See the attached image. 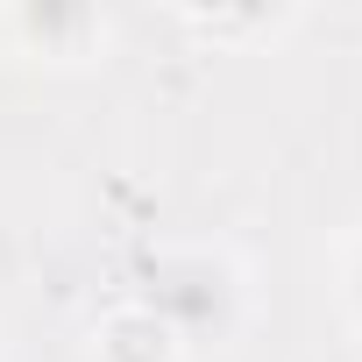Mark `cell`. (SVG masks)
<instances>
[{"instance_id":"4","label":"cell","mask_w":362,"mask_h":362,"mask_svg":"<svg viewBox=\"0 0 362 362\" xmlns=\"http://www.w3.org/2000/svg\"><path fill=\"white\" fill-rule=\"evenodd\" d=\"M341 298H348V320L362 327V235H355V249H348V263H341Z\"/></svg>"},{"instance_id":"3","label":"cell","mask_w":362,"mask_h":362,"mask_svg":"<svg viewBox=\"0 0 362 362\" xmlns=\"http://www.w3.org/2000/svg\"><path fill=\"white\" fill-rule=\"evenodd\" d=\"M15 29H22L29 43H43L50 57H64V50H71V36H93L100 22H93L86 8H22V15H15Z\"/></svg>"},{"instance_id":"1","label":"cell","mask_w":362,"mask_h":362,"mask_svg":"<svg viewBox=\"0 0 362 362\" xmlns=\"http://www.w3.org/2000/svg\"><path fill=\"white\" fill-rule=\"evenodd\" d=\"M149 313H156L170 334H221L228 313H235V277H228V263H214V256H170V263H156Z\"/></svg>"},{"instance_id":"2","label":"cell","mask_w":362,"mask_h":362,"mask_svg":"<svg viewBox=\"0 0 362 362\" xmlns=\"http://www.w3.org/2000/svg\"><path fill=\"white\" fill-rule=\"evenodd\" d=\"M100 362H170L177 355V334L149 313V305H121L114 320H100Z\"/></svg>"}]
</instances>
